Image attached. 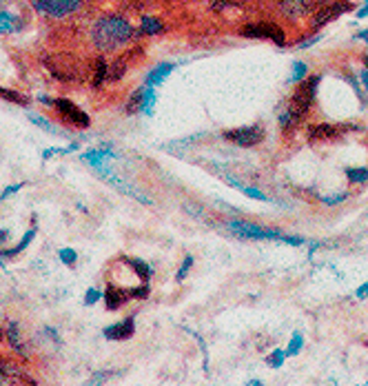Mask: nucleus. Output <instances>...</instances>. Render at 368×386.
I'll return each instance as SVG.
<instances>
[{
  "label": "nucleus",
  "mask_w": 368,
  "mask_h": 386,
  "mask_svg": "<svg viewBox=\"0 0 368 386\" xmlns=\"http://www.w3.org/2000/svg\"><path fill=\"white\" fill-rule=\"evenodd\" d=\"M133 38H138L133 24L116 14L100 16L91 27V43L100 52H118V49L126 47Z\"/></svg>",
  "instance_id": "1"
},
{
  "label": "nucleus",
  "mask_w": 368,
  "mask_h": 386,
  "mask_svg": "<svg viewBox=\"0 0 368 386\" xmlns=\"http://www.w3.org/2000/svg\"><path fill=\"white\" fill-rule=\"evenodd\" d=\"M320 82H322L320 73H313V76H307V78H304V80L300 82L297 91L293 94V98H290L288 107L280 114V127H282L284 131L293 129L295 124L309 114V109H311V105H313V101H315V94H317V87H320Z\"/></svg>",
  "instance_id": "2"
},
{
  "label": "nucleus",
  "mask_w": 368,
  "mask_h": 386,
  "mask_svg": "<svg viewBox=\"0 0 368 386\" xmlns=\"http://www.w3.org/2000/svg\"><path fill=\"white\" fill-rule=\"evenodd\" d=\"M240 34L244 38H253V40H271L277 47L286 45V34L277 22H269V20H260V22H249L244 24Z\"/></svg>",
  "instance_id": "3"
},
{
  "label": "nucleus",
  "mask_w": 368,
  "mask_h": 386,
  "mask_svg": "<svg viewBox=\"0 0 368 386\" xmlns=\"http://www.w3.org/2000/svg\"><path fill=\"white\" fill-rule=\"evenodd\" d=\"M94 171H96L103 180H107L111 186H116V189H118L120 193L129 195V198H135V200H138V202H142V205H154V200H151V198H149L145 191H140V189H138L135 184H131L129 180H124V178L120 176V173H116V171H113L109 165L96 167Z\"/></svg>",
  "instance_id": "4"
},
{
  "label": "nucleus",
  "mask_w": 368,
  "mask_h": 386,
  "mask_svg": "<svg viewBox=\"0 0 368 386\" xmlns=\"http://www.w3.org/2000/svg\"><path fill=\"white\" fill-rule=\"evenodd\" d=\"M353 9H355V5L351 3V0H331V3H324V5L313 14V18H311V27H313L315 31L322 29V27H326V24L335 22L339 16L348 14V11H353Z\"/></svg>",
  "instance_id": "5"
},
{
  "label": "nucleus",
  "mask_w": 368,
  "mask_h": 386,
  "mask_svg": "<svg viewBox=\"0 0 368 386\" xmlns=\"http://www.w3.org/2000/svg\"><path fill=\"white\" fill-rule=\"evenodd\" d=\"M226 229L233 231L237 238H246V240H282L284 238V233H280V231L262 229V227H258V224L242 222V220L226 222Z\"/></svg>",
  "instance_id": "6"
},
{
  "label": "nucleus",
  "mask_w": 368,
  "mask_h": 386,
  "mask_svg": "<svg viewBox=\"0 0 368 386\" xmlns=\"http://www.w3.org/2000/svg\"><path fill=\"white\" fill-rule=\"evenodd\" d=\"M82 0H34L31 7L43 16H52V18H65L71 16L80 9Z\"/></svg>",
  "instance_id": "7"
},
{
  "label": "nucleus",
  "mask_w": 368,
  "mask_h": 386,
  "mask_svg": "<svg viewBox=\"0 0 368 386\" xmlns=\"http://www.w3.org/2000/svg\"><path fill=\"white\" fill-rule=\"evenodd\" d=\"M224 138L228 142L242 147V149H251V147H258L266 138V131H264L262 124H251V127H240V129L224 131Z\"/></svg>",
  "instance_id": "8"
},
{
  "label": "nucleus",
  "mask_w": 368,
  "mask_h": 386,
  "mask_svg": "<svg viewBox=\"0 0 368 386\" xmlns=\"http://www.w3.org/2000/svg\"><path fill=\"white\" fill-rule=\"evenodd\" d=\"M45 67L52 71V76L60 82H69V80L80 78V67L75 65V60H71L69 56L45 58Z\"/></svg>",
  "instance_id": "9"
},
{
  "label": "nucleus",
  "mask_w": 368,
  "mask_h": 386,
  "mask_svg": "<svg viewBox=\"0 0 368 386\" xmlns=\"http://www.w3.org/2000/svg\"><path fill=\"white\" fill-rule=\"evenodd\" d=\"M54 109L58 111V116L69 122L71 127L75 129H87L89 124H91V120H89V116L84 114V111L78 107V105H73L71 101H67V98H58V101H54Z\"/></svg>",
  "instance_id": "10"
},
{
  "label": "nucleus",
  "mask_w": 368,
  "mask_h": 386,
  "mask_svg": "<svg viewBox=\"0 0 368 386\" xmlns=\"http://www.w3.org/2000/svg\"><path fill=\"white\" fill-rule=\"evenodd\" d=\"M324 5V0H280V14L288 20H300L304 16H313Z\"/></svg>",
  "instance_id": "11"
},
{
  "label": "nucleus",
  "mask_w": 368,
  "mask_h": 386,
  "mask_svg": "<svg viewBox=\"0 0 368 386\" xmlns=\"http://www.w3.org/2000/svg\"><path fill=\"white\" fill-rule=\"evenodd\" d=\"M0 384H5V386H27V384H36V380H31L27 373L20 371L18 366H14L11 362H5L3 357H0Z\"/></svg>",
  "instance_id": "12"
},
{
  "label": "nucleus",
  "mask_w": 368,
  "mask_h": 386,
  "mask_svg": "<svg viewBox=\"0 0 368 386\" xmlns=\"http://www.w3.org/2000/svg\"><path fill=\"white\" fill-rule=\"evenodd\" d=\"M135 333V318H124L122 322H116L103 331V335L111 342H122V340H131Z\"/></svg>",
  "instance_id": "13"
},
{
  "label": "nucleus",
  "mask_w": 368,
  "mask_h": 386,
  "mask_svg": "<svg viewBox=\"0 0 368 386\" xmlns=\"http://www.w3.org/2000/svg\"><path fill=\"white\" fill-rule=\"evenodd\" d=\"M129 300H133L129 289H122V286H116V284H109V286H107V291H105L107 311H116V309L124 306Z\"/></svg>",
  "instance_id": "14"
},
{
  "label": "nucleus",
  "mask_w": 368,
  "mask_h": 386,
  "mask_svg": "<svg viewBox=\"0 0 368 386\" xmlns=\"http://www.w3.org/2000/svg\"><path fill=\"white\" fill-rule=\"evenodd\" d=\"M24 29V20L11 11L0 9V36H9V34H18Z\"/></svg>",
  "instance_id": "15"
},
{
  "label": "nucleus",
  "mask_w": 368,
  "mask_h": 386,
  "mask_svg": "<svg viewBox=\"0 0 368 386\" xmlns=\"http://www.w3.org/2000/svg\"><path fill=\"white\" fill-rule=\"evenodd\" d=\"M175 67H177V62H158V65L147 73L145 84H149V87H158L164 78L171 76V71H173Z\"/></svg>",
  "instance_id": "16"
},
{
  "label": "nucleus",
  "mask_w": 368,
  "mask_h": 386,
  "mask_svg": "<svg viewBox=\"0 0 368 386\" xmlns=\"http://www.w3.org/2000/svg\"><path fill=\"white\" fill-rule=\"evenodd\" d=\"M164 31H167V24L158 16H142L140 27H138V36H160Z\"/></svg>",
  "instance_id": "17"
},
{
  "label": "nucleus",
  "mask_w": 368,
  "mask_h": 386,
  "mask_svg": "<svg viewBox=\"0 0 368 386\" xmlns=\"http://www.w3.org/2000/svg\"><path fill=\"white\" fill-rule=\"evenodd\" d=\"M337 135V127L333 124H317V127L309 129V142H322V140H331Z\"/></svg>",
  "instance_id": "18"
},
{
  "label": "nucleus",
  "mask_w": 368,
  "mask_h": 386,
  "mask_svg": "<svg viewBox=\"0 0 368 386\" xmlns=\"http://www.w3.org/2000/svg\"><path fill=\"white\" fill-rule=\"evenodd\" d=\"M122 260L133 269V273H135V276L140 278V280L149 282L151 276H154V273H151V267H149L147 262H142V260H138V258H122Z\"/></svg>",
  "instance_id": "19"
},
{
  "label": "nucleus",
  "mask_w": 368,
  "mask_h": 386,
  "mask_svg": "<svg viewBox=\"0 0 368 386\" xmlns=\"http://www.w3.org/2000/svg\"><path fill=\"white\" fill-rule=\"evenodd\" d=\"M109 80V65L105 58L94 60V87H100L103 82Z\"/></svg>",
  "instance_id": "20"
},
{
  "label": "nucleus",
  "mask_w": 368,
  "mask_h": 386,
  "mask_svg": "<svg viewBox=\"0 0 368 386\" xmlns=\"http://www.w3.org/2000/svg\"><path fill=\"white\" fill-rule=\"evenodd\" d=\"M156 101H158V96H156V87H149V84H145V96H142V107H140L142 114H147V116H154Z\"/></svg>",
  "instance_id": "21"
},
{
  "label": "nucleus",
  "mask_w": 368,
  "mask_h": 386,
  "mask_svg": "<svg viewBox=\"0 0 368 386\" xmlns=\"http://www.w3.org/2000/svg\"><path fill=\"white\" fill-rule=\"evenodd\" d=\"M0 98H3V101H9V103H16L20 107H27L31 103L29 96H24L20 91H14V89H5V87H0Z\"/></svg>",
  "instance_id": "22"
},
{
  "label": "nucleus",
  "mask_w": 368,
  "mask_h": 386,
  "mask_svg": "<svg viewBox=\"0 0 368 386\" xmlns=\"http://www.w3.org/2000/svg\"><path fill=\"white\" fill-rule=\"evenodd\" d=\"M34 235H36V229H29L27 233L22 235V240H20L14 248H9V251H0V255H5V258H14V255H18L20 251H24V248H27V246L31 244Z\"/></svg>",
  "instance_id": "23"
},
{
  "label": "nucleus",
  "mask_w": 368,
  "mask_h": 386,
  "mask_svg": "<svg viewBox=\"0 0 368 386\" xmlns=\"http://www.w3.org/2000/svg\"><path fill=\"white\" fill-rule=\"evenodd\" d=\"M346 178H348V182H353V184H364V182H368V169H366V167L346 169Z\"/></svg>",
  "instance_id": "24"
},
{
  "label": "nucleus",
  "mask_w": 368,
  "mask_h": 386,
  "mask_svg": "<svg viewBox=\"0 0 368 386\" xmlns=\"http://www.w3.org/2000/svg\"><path fill=\"white\" fill-rule=\"evenodd\" d=\"M7 338H9V344L14 346V351H16V353H20V355L27 353V351H24L22 342H20V335H18V325H9V329H7Z\"/></svg>",
  "instance_id": "25"
},
{
  "label": "nucleus",
  "mask_w": 368,
  "mask_h": 386,
  "mask_svg": "<svg viewBox=\"0 0 368 386\" xmlns=\"http://www.w3.org/2000/svg\"><path fill=\"white\" fill-rule=\"evenodd\" d=\"M307 76H309V67L304 65V62L295 60V62H293V69H290V78H288V82H297V84H300Z\"/></svg>",
  "instance_id": "26"
},
{
  "label": "nucleus",
  "mask_w": 368,
  "mask_h": 386,
  "mask_svg": "<svg viewBox=\"0 0 368 386\" xmlns=\"http://www.w3.org/2000/svg\"><path fill=\"white\" fill-rule=\"evenodd\" d=\"M124 71H126V60H124V58H120V60L113 62V65H109V80H111V82L122 80Z\"/></svg>",
  "instance_id": "27"
},
{
  "label": "nucleus",
  "mask_w": 368,
  "mask_h": 386,
  "mask_svg": "<svg viewBox=\"0 0 368 386\" xmlns=\"http://www.w3.org/2000/svg\"><path fill=\"white\" fill-rule=\"evenodd\" d=\"M142 96H145V87H142V89H138V91H133V94H131L129 103H126V114L133 116L135 111L142 107Z\"/></svg>",
  "instance_id": "28"
},
{
  "label": "nucleus",
  "mask_w": 368,
  "mask_h": 386,
  "mask_svg": "<svg viewBox=\"0 0 368 386\" xmlns=\"http://www.w3.org/2000/svg\"><path fill=\"white\" fill-rule=\"evenodd\" d=\"M302 346H304V338H302V333H295L293 338H290L288 342V348H286V355L288 357H295L302 353Z\"/></svg>",
  "instance_id": "29"
},
{
  "label": "nucleus",
  "mask_w": 368,
  "mask_h": 386,
  "mask_svg": "<svg viewBox=\"0 0 368 386\" xmlns=\"http://www.w3.org/2000/svg\"><path fill=\"white\" fill-rule=\"evenodd\" d=\"M29 122L38 124V127H43L45 131L54 133V135H58V133H60V131H58V127H56V124H52V122H49V120H45V118H41V116H34V114H29Z\"/></svg>",
  "instance_id": "30"
},
{
  "label": "nucleus",
  "mask_w": 368,
  "mask_h": 386,
  "mask_svg": "<svg viewBox=\"0 0 368 386\" xmlns=\"http://www.w3.org/2000/svg\"><path fill=\"white\" fill-rule=\"evenodd\" d=\"M242 191L244 195H249V198H253V200H262V202H271V198L266 195L264 191H260V189H256V186H242Z\"/></svg>",
  "instance_id": "31"
},
{
  "label": "nucleus",
  "mask_w": 368,
  "mask_h": 386,
  "mask_svg": "<svg viewBox=\"0 0 368 386\" xmlns=\"http://www.w3.org/2000/svg\"><path fill=\"white\" fill-rule=\"evenodd\" d=\"M191 267H193V255H184V260H182L180 269H177V276H175V280H177V282H182V280L189 276V271H191Z\"/></svg>",
  "instance_id": "32"
},
{
  "label": "nucleus",
  "mask_w": 368,
  "mask_h": 386,
  "mask_svg": "<svg viewBox=\"0 0 368 386\" xmlns=\"http://www.w3.org/2000/svg\"><path fill=\"white\" fill-rule=\"evenodd\" d=\"M284 357H286V351H280V348H277V351H273L269 357H266V364H269L271 369H280L284 364Z\"/></svg>",
  "instance_id": "33"
},
{
  "label": "nucleus",
  "mask_w": 368,
  "mask_h": 386,
  "mask_svg": "<svg viewBox=\"0 0 368 386\" xmlns=\"http://www.w3.org/2000/svg\"><path fill=\"white\" fill-rule=\"evenodd\" d=\"M58 255H60L62 262L69 265V267H73V265H75V260H78V253H75L73 248H60Z\"/></svg>",
  "instance_id": "34"
},
{
  "label": "nucleus",
  "mask_w": 368,
  "mask_h": 386,
  "mask_svg": "<svg viewBox=\"0 0 368 386\" xmlns=\"http://www.w3.org/2000/svg\"><path fill=\"white\" fill-rule=\"evenodd\" d=\"M348 198V193H337V195H326V198H322V202L326 205V207H337L339 202H344Z\"/></svg>",
  "instance_id": "35"
},
{
  "label": "nucleus",
  "mask_w": 368,
  "mask_h": 386,
  "mask_svg": "<svg viewBox=\"0 0 368 386\" xmlns=\"http://www.w3.org/2000/svg\"><path fill=\"white\" fill-rule=\"evenodd\" d=\"M100 297H105V293H100L98 289H89L87 291V297H84V304L87 306H94L96 302H100Z\"/></svg>",
  "instance_id": "36"
},
{
  "label": "nucleus",
  "mask_w": 368,
  "mask_h": 386,
  "mask_svg": "<svg viewBox=\"0 0 368 386\" xmlns=\"http://www.w3.org/2000/svg\"><path fill=\"white\" fill-rule=\"evenodd\" d=\"M322 38H324L322 34H315V36H311V38H304L300 45H295V49H309V47H313L315 43H320Z\"/></svg>",
  "instance_id": "37"
},
{
  "label": "nucleus",
  "mask_w": 368,
  "mask_h": 386,
  "mask_svg": "<svg viewBox=\"0 0 368 386\" xmlns=\"http://www.w3.org/2000/svg\"><path fill=\"white\" fill-rule=\"evenodd\" d=\"M22 184H24V182H20V184H14V186H7V189H5L3 193H0V202H3V200H5V198H9L11 193H16V191H20V189H22Z\"/></svg>",
  "instance_id": "38"
},
{
  "label": "nucleus",
  "mask_w": 368,
  "mask_h": 386,
  "mask_svg": "<svg viewBox=\"0 0 368 386\" xmlns=\"http://www.w3.org/2000/svg\"><path fill=\"white\" fill-rule=\"evenodd\" d=\"M355 18H358V20H364V18H368V0H366V3L358 9V11H355Z\"/></svg>",
  "instance_id": "39"
},
{
  "label": "nucleus",
  "mask_w": 368,
  "mask_h": 386,
  "mask_svg": "<svg viewBox=\"0 0 368 386\" xmlns=\"http://www.w3.org/2000/svg\"><path fill=\"white\" fill-rule=\"evenodd\" d=\"M355 295L360 297V300H364V297H368V282L366 284H362L358 291H355Z\"/></svg>",
  "instance_id": "40"
},
{
  "label": "nucleus",
  "mask_w": 368,
  "mask_h": 386,
  "mask_svg": "<svg viewBox=\"0 0 368 386\" xmlns=\"http://www.w3.org/2000/svg\"><path fill=\"white\" fill-rule=\"evenodd\" d=\"M360 78H362V87L368 91V67H364V71L360 73Z\"/></svg>",
  "instance_id": "41"
},
{
  "label": "nucleus",
  "mask_w": 368,
  "mask_h": 386,
  "mask_svg": "<svg viewBox=\"0 0 368 386\" xmlns=\"http://www.w3.org/2000/svg\"><path fill=\"white\" fill-rule=\"evenodd\" d=\"M355 40H364V43L368 45V29H364V31H360V34H355Z\"/></svg>",
  "instance_id": "42"
},
{
  "label": "nucleus",
  "mask_w": 368,
  "mask_h": 386,
  "mask_svg": "<svg viewBox=\"0 0 368 386\" xmlns=\"http://www.w3.org/2000/svg\"><path fill=\"white\" fill-rule=\"evenodd\" d=\"M348 82L353 84V89H355V94H358V96L362 98V89H360V84H358V82H355V78H353V76H348Z\"/></svg>",
  "instance_id": "43"
},
{
  "label": "nucleus",
  "mask_w": 368,
  "mask_h": 386,
  "mask_svg": "<svg viewBox=\"0 0 368 386\" xmlns=\"http://www.w3.org/2000/svg\"><path fill=\"white\" fill-rule=\"evenodd\" d=\"M7 235H9V231H5V229H0V244H3V242L7 240Z\"/></svg>",
  "instance_id": "44"
},
{
  "label": "nucleus",
  "mask_w": 368,
  "mask_h": 386,
  "mask_svg": "<svg viewBox=\"0 0 368 386\" xmlns=\"http://www.w3.org/2000/svg\"><path fill=\"white\" fill-rule=\"evenodd\" d=\"M249 384L251 386H258V384H262V380H249Z\"/></svg>",
  "instance_id": "45"
},
{
  "label": "nucleus",
  "mask_w": 368,
  "mask_h": 386,
  "mask_svg": "<svg viewBox=\"0 0 368 386\" xmlns=\"http://www.w3.org/2000/svg\"><path fill=\"white\" fill-rule=\"evenodd\" d=\"M3 338H5V333H3V329H0V342H3Z\"/></svg>",
  "instance_id": "46"
}]
</instances>
